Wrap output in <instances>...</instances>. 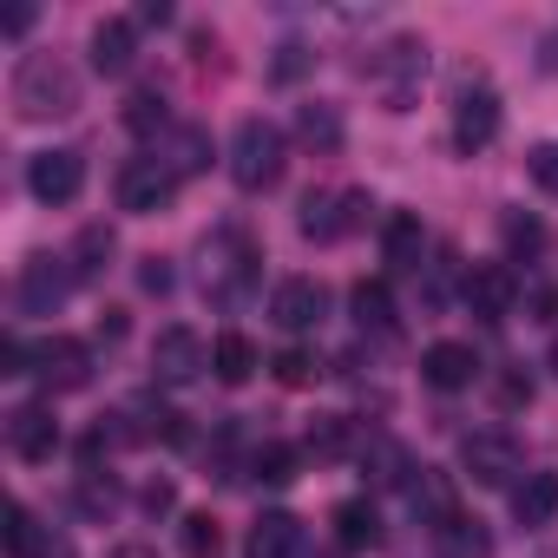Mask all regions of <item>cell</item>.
I'll list each match as a JSON object with an SVG mask.
<instances>
[{"label": "cell", "mask_w": 558, "mask_h": 558, "mask_svg": "<svg viewBox=\"0 0 558 558\" xmlns=\"http://www.w3.org/2000/svg\"><path fill=\"white\" fill-rule=\"evenodd\" d=\"M525 171H532V184H538V191H551V197H558V138L532 145V151H525Z\"/></svg>", "instance_id": "cell-32"}, {"label": "cell", "mask_w": 558, "mask_h": 558, "mask_svg": "<svg viewBox=\"0 0 558 558\" xmlns=\"http://www.w3.org/2000/svg\"><path fill=\"white\" fill-rule=\"evenodd\" d=\"M473 375H480V355H473L466 342H434V349L421 355V381H427V388H440V395L473 388Z\"/></svg>", "instance_id": "cell-13"}, {"label": "cell", "mask_w": 558, "mask_h": 558, "mask_svg": "<svg viewBox=\"0 0 558 558\" xmlns=\"http://www.w3.org/2000/svg\"><path fill=\"white\" fill-rule=\"evenodd\" d=\"M362 210H375L368 191H310L303 197V236L310 243H336V236H349L362 223Z\"/></svg>", "instance_id": "cell-5"}, {"label": "cell", "mask_w": 558, "mask_h": 558, "mask_svg": "<svg viewBox=\"0 0 558 558\" xmlns=\"http://www.w3.org/2000/svg\"><path fill=\"white\" fill-rule=\"evenodd\" d=\"M171 197H178V171H171V165H158V158H132V165H125L119 204H125L132 217H158Z\"/></svg>", "instance_id": "cell-7"}, {"label": "cell", "mask_w": 558, "mask_h": 558, "mask_svg": "<svg viewBox=\"0 0 558 558\" xmlns=\"http://www.w3.org/2000/svg\"><path fill=\"white\" fill-rule=\"evenodd\" d=\"M310 66H316V53H310L303 40H283V47H276V60H269V80H276V86H296Z\"/></svg>", "instance_id": "cell-29"}, {"label": "cell", "mask_w": 558, "mask_h": 558, "mask_svg": "<svg viewBox=\"0 0 558 558\" xmlns=\"http://www.w3.org/2000/svg\"><path fill=\"white\" fill-rule=\"evenodd\" d=\"M296 138H303L310 151H342V112L323 106V99L303 106V112H296Z\"/></svg>", "instance_id": "cell-23"}, {"label": "cell", "mask_w": 558, "mask_h": 558, "mask_svg": "<svg viewBox=\"0 0 558 558\" xmlns=\"http://www.w3.org/2000/svg\"><path fill=\"white\" fill-rule=\"evenodd\" d=\"M499 138V93L486 80H466L453 93V145L460 151H486Z\"/></svg>", "instance_id": "cell-4"}, {"label": "cell", "mask_w": 558, "mask_h": 558, "mask_svg": "<svg viewBox=\"0 0 558 558\" xmlns=\"http://www.w3.org/2000/svg\"><path fill=\"white\" fill-rule=\"evenodd\" d=\"M230 178H236V191H269L283 178V132L269 119H243L230 132Z\"/></svg>", "instance_id": "cell-2"}, {"label": "cell", "mask_w": 558, "mask_h": 558, "mask_svg": "<svg viewBox=\"0 0 558 558\" xmlns=\"http://www.w3.org/2000/svg\"><path fill=\"white\" fill-rule=\"evenodd\" d=\"M336 538H342V551L381 545V512H375L368 499H342V506H336Z\"/></svg>", "instance_id": "cell-22"}, {"label": "cell", "mask_w": 558, "mask_h": 558, "mask_svg": "<svg viewBox=\"0 0 558 558\" xmlns=\"http://www.w3.org/2000/svg\"><path fill=\"white\" fill-rule=\"evenodd\" d=\"M296 545H303L296 512H263L250 525V558H296Z\"/></svg>", "instance_id": "cell-19"}, {"label": "cell", "mask_w": 558, "mask_h": 558, "mask_svg": "<svg viewBox=\"0 0 558 558\" xmlns=\"http://www.w3.org/2000/svg\"><path fill=\"white\" fill-rule=\"evenodd\" d=\"M551 368H558V349H551Z\"/></svg>", "instance_id": "cell-40"}, {"label": "cell", "mask_w": 558, "mask_h": 558, "mask_svg": "<svg viewBox=\"0 0 558 558\" xmlns=\"http://www.w3.org/2000/svg\"><path fill=\"white\" fill-rule=\"evenodd\" d=\"M99 336H106V342H119V336H125V316H119V310H106V323H99Z\"/></svg>", "instance_id": "cell-39"}, {"label": "cell", "mask_w": 558, "mask_h": 558, "mask_svg": "<svg viewBox=\"0 0 558 558\" xmlns=\"http://www.w3.org/2000/svg\"><path fill=\"white\" fill-rule=\"evenodd\" d=\"M151 368H158V381H165V388H191V381L210 368V349H204V336H197V329L171 323V329H158V342H151Z\"/></svg>", "instance_id": "cell-6"}, {"label": "cell", "mask_w": 558, "mask_h": 558, "mask_svg": "<svg viewBox=\"0 0 558 558\" xmlns=\"http://www.w3.org/2000/svg\"><path fill=\"white\" fill-rule=\"evenodd\" d=\"M460 296H466V310H473L480 323H506V316H512V296H519V283H512V269H499V263H480V269H466Z\"/></svg>", "instance_id": "cell-10"}, {"label": "cell", "mask_w": 558, "mask_h": 558, "mask_svg": "<svg viewBox=\"0 0 558 558\" xmlns=\"http://www.w3.org/2000/svg\"><path fill=\"white\" fill-rule=\"evenodd\" d=\"M250 466H256V480H263V486H290V480H296V447L269 440V447H256V460H250Z\"/></svg>", "instance_id": "cell-27"}, {"label": "cell", "mask_w": 558, "mask_h": 558, "mask_svg": "<svg viewBox=\"0 0 558 558\" xmlns=\"http://www.w3.org/2000/svg\"><path fill=\"white\" fill-rule=\"evenodd\" d=\"M0 375H27V342H21V336L0 342Z\"/></svg>", "instance_id": "cell-35"}, {"label": "cell", "mask_w": 558, "mask_h": 558, "mask_svg": "<svg viewBox=\"0 0 558 558\" xmlns=\"http://www.w3.org/2000/svg\"><path fill=\"white\" fill-rule=\"evenodd\" d=\"M466 473H473L480 486H512L519 447H512L506 434H466Z\"/></svg>", "instance_id": "cell-14"}, {"label": "cell", "mask_w": 558, "mask_h": 558, "mask_svg": "<svg viewBox=\"0 0 558 558\" xmlns=\"http://www.w3.org/2000/svg\"><path fill=\"white\" fill-rule=\"evenodd\" d=\"M434 558H493V532L453 506L434 519Z\"/></svg>", "instance_id": "cell-15"}, {"label": "cell", "mask_w": 558, "mask_h": 558, "mask_svg": "<svg viewBox=\"0 0 558 558\" xmlns=\"http://www.w3.org/2000/svg\"><path fill=\"white\" fill-rule=\"evenodd\" d=\"M125 125H132V132H165V99H158L151 86H138V93L125 99Z\"/></svg>", "instance_id": "cell-30"}, {"label": "cell", "mask_w": 558, "mask_h": 558, "mask_svg": "<svg viewBox=\"0 0 558 558\" xmlns=\"http://www.w3.org/2000/svg\"><path fill=\"white\" fill-rule=\"evenodd\" d=\"M132 53H138V27H132V21H99V27H93V66H99L106 80H119V73L132 66Z\"/></svg>", "instance_id": "cell-17"}, {"label": "cell", "mask_w": 558, "mask_h": 558, "mask_svg": "<svg viewBox=\"0 0 558 558\" xmlns=\"http://www.w3.org/2000/svg\"><path fill=\"white\" fill-rule=\"evenodd\" d=\"M349 310H355L362 329H388V323H395V296H388L381 276H362V283L349 290Z\"/></svg>", "instance_id": "cell-24"}, {"label": "cell", "mask_w": 558, "mask_h": 558, "mask_svg": "<svg viewBox=\"0 0 558 558\" xmlns=\"http://www.w3.org/2000/svg\"><path fill=\"white\" fill-rule=\"evenodd\" d=\"M73 256H80V263H73V276H99V269H106V256H112V230H106V223H86V230H80V243H73Z\"/></svg>", "instance_id": "cell-28"}, {"label": "cell", "mask_w": 558, "mask_h": 558, "mask_svg": "<svg viewBox=\"0 0 558 558\" xmlns=\"http://www.w3.org/2000/svg\"><path fill=\"white\" fill-rule=\"evenodd\" d=\"M269 368H276V381H283V388H310V381L323 375L310 349H283V355H276V362H269Z\"/></svg>", "instance_id": "cell-31"}, {"label": "cell", "mask_w": 558, "mask_h": 558, "mask_svg": "<svg viewBox=\"0 0 558 558\" xmlns=\"http://www.w3.org/2000/svg\"><path fill=\"white\" fill-rule=\"evenodd\" d=\"M178 551H184V558H217V551H223V525H217L210 512H184V519H178Z\"/></svg>", "instance_id": "cell-25"}, {"label": "cell", "mask_w": 558, "mask_h": 558, "mask_svg": "<svg viewBox=\"0 0 558 558\" xmlns=\"http://www.w3.org/2000/svg\"><path fill=\"white\" fill-rule=\"evenodd\" d=\"M310 447H316V453H342V447H349V421H342V414H316Z\"/></svg>", "instance_id": "cell-33"}, {"label": "cell", "mask_w": 558, "mask_h": 558, "mask_svg": "<svg viewBox=\"0 0 558 558\" xmlns=\"http://www.w3.org/2000/svg\"><path fill=\"white\" fill-rule=\"evenodd\" d=\"M34 27V8H8V14H0V34H8V40H21Z\"/></svg>", "instance_id": "cell-37"}, {"label": "cell", "mask_w": 558, "mask_h": 558, "mask_svg": "<svg viewBox=\"0 0 558 558\" xmlns=\"http://www.w3.org/2000/svg\"><path fill=\"white\" fill-rule=\"evenodd\" d=\"M27 191H34L40 204H73V197L86 191V158H80V151H40V158L27 165Z\"/></svg>", "instance_id": "cell-8"}, {"label": "cell", "mask_w": 558, "mask_h": 558, "mask_svg": "<svg viewBox=\"0 0 558 558\" xmlns=\"http://www.w3.org/2000/svg\"><path fill=\"white\" fill-rule=\"evenodd\" d=\"M8 440H14V453L27 460V466H47L53 460V447H60V421H53V408H14V421H8Z\"/></svg>", "instance_id": "cell-12"}, {"label": "cell", "mask_w": 558, "mask_h": 558, "mask_svg": "<svg viewBox=\"0 0 558 558\" xmlns=\"http://www.w3.org/2000/svg\"><path fill=\"white\" fill-rule=\"evenodd\" d=\"M73 106H80V80L66 60H53V53L21 60V73H14V112L21 119H66Z\"/></svg>", "instance_id": "cell-1"}, {"label": "cell", "mask_w": 558, "mask_h": 558, "mask_svg": "<svg viewBox=\"0 0 558 558\" xmlns=\"http://www.w3.org/2000/svg\"><path fill=\"white\" fill-rule=\"evenodd\" d=\"M381 250H388V263H395V269H421V250H427L421 217H414V210H395V217L381 223Z\"/></svg>", "instance_id": "cell-20"}, {"label": "cell", "mask_w": 558, "mask_h": 558, "mask_svg": "<svg viewBox=\"0 0 558 558\" xmlns=\"http://www.w3.org/2000/svg\"><path fill=\"white\" fill-rule=\"evenodd\" d=\"M368 80L381 86V99H388V112H408L414 106V93H421V80H427V47L421 40H388L381 47V60L368 66Z\"/></svg>", "instance_id": "cell-3"}, {"label": "cell", "mask_w": 558, "mask_h": 558, "mask_svg": "<svg viewBox=\"0 0 558 558\" xmlns=\"http://www.w3.org/2000/svg\"><path fill=\"white\" fill-rule=\"evenodd\" d=\"M506 243L512 250H538V223L532 217H506Z\"/></svg>", "instance_id": "cell-34"}, {"label": "cell", "mask_w": 558, "mask_h": 558, "mask_svg": "<svg viewBox=\"0 0 558 558\" xmlns=\"http://www.w3.org/2000/svg\"><path fill=\"white\" fill-rule=\"evenodd\" d=\"M210 375H217L223 388H243V381L256 375V342H250V336H236V329H230V336H217V342H210Z\"/></svg>", "instance_id": "cell-21"}, {"label": "cell", "mask_w": 558, "mask_h": 558, "mask_svg": "<svg viewBox=\"0 0 558 558\" xmlns=\"http://www.w3.org/2000/svg\"><path fill=\"white\" fill-rule=\"evenodd\" d=\"M8 551L14 558H47V538H40V525H34V512L21 499L8 506Z\"/></svg>", "instance_id": "cell-26"}, {"label": "cell", "mask_w": 558, "mask_h": 558, "mask_svg": "<svg viewBox=\"0 0 558 558\" xmlns=\"http://www.w3.org/2000/svg\"><path fill=\"white\" fill-rule=\"evenodd\" d=\"M329 558H342V551H329Z\"/></svg>", "instance_id": "cell-41"}, {"label": "cell", "mask_w": 558, "mask_h": 558, "mask_svg": "<svg viewBox=\"0 0 558 558\" xmlns=\"http://www.w3.org/2000/svg\"><path fill=\"white\" fill-rule=\"evenodd\" d=\"M323 310H329V290L316 283V276H290V283H276V296H269V323L276 329H316L323 323Z\"/></svg>", "instance_id": "cell-9"}, {"label": "cell", "mask_w": 558, "mask_h": 558, "mask_svg": "<svg viewBox=\"0 0 558 558\" xmlns=\"http://www.w3.org/2000/svg\"><path fill=\"white\" fill-rule=\"evenodd\" d=\"M145 512H171V486H165V480H158V486L145 493Z\"/></svg>", "instance_id": "cell-38"}, {"label": "cell", "mask_w": 558, "mask_h": 558, "mask_svg": "<svg viewBox=\"0 0 558 558\" xmlns=\"http://www.w3.org/2000/svg\"><path fill=\"white\" fill-rule=\"evenodd\" d=\"M34 362H40V381H47V388H60V395H73V388H86V381H93V349H86V342H73V336H53Z\"/></svg>", "instance_id": "cell-11"}, {"label": "cell", "mask_w": 558, "mask_h": 558, "mask_svg": "<svg viewBox=\"0 0 558 558\" xmlns=\"http://www.w3.org/2000/svg\"><path fill=\"white\" fill-rule=\"evenodd\" d=\"M60 296H66V269H60L53 256H34L27 276H21V310H27V316H47Z\"/></svg>", "instance_id": "cell-18"}, {"label": "cell", "mask_w": 558, "mask_h": 558, "mask_svg": "<svg viewBox=\"0 0 558 558\" xmlns=\"http://www.w3.org/2000/svg\"><path fill=\"white\" fill-rule=\"evenodd\" d=\"M512 519H519L525 532L551 525V519H558V473H525V480L512 486Z\"/></svg>", "instance_id": "cell-16"}, {"label": "cell", "mask_w": 558, "mask_h": 558, "mask_svg": "<svg viewBox=\"0 0 558 558\" xmlns=\"http://www.w3.org/2000/svg\"><path fill=\"white\" fill-rule=\"evenodd\" d=\"M138 283H145L151 296H165V290H171V269H165L158 256H145V269H138Z\"/></svg>", "instance_id": "cell-36"}]
</instances>
